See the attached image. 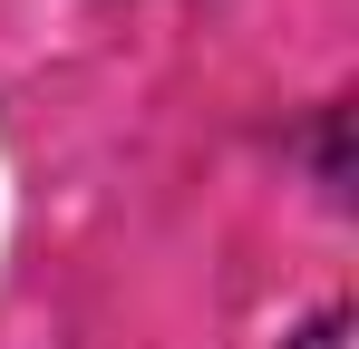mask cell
<instances>
[{
  "label": "cell",
  "instance_id": "1",
  "mask_svg": "<svg viewBox=\"0 0 359 349\" xmlns=\"http://www.w3.org/2000/svg\"><path fill=\"white\" fill-rule=\"evenodd\" d=\"M301 349H350V310H320V320L301 330Z\"/></svg>",
  "mask_w": 359,
  "mask_h": 349
}]
</instances>
